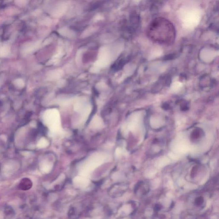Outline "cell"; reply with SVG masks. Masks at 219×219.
Masks as SVG:
<instances>
[{"instance_id":"8992f818","label":"cell","mask_w":219,"mask_h":219,"mask_svg":"<svg viewBox=\"0 0 219 219\" xmlns=\"http://www.w3.org/2000/svg\"><path fill=\"white\" fill-rule=\"evenodd\" d=\"M203 198L202 197L197 198L195 200L196 203L197 205H199L202 204L203 202Z\"/></svg>"},{"instance_id":"6da1fadb","label":"cell","mask_w":219,"mask_h":219,"mask_svg":"<svg viewBox=\"0 0 219 219\" xmlns=\"http://www.w3.org/2000/svg\"><path fill=\"white\" fill-rule=\"evenodd\" d=\"M175 31L170 21L162 17L151 22L147 30V35L153 42L163 45H171L175 38Z\"/></svg>"},{"instance_id":"3957f363","label":"cell","mask_w":219,"mask_h":219,"mask_svg":"<svg viewBox=\"0 0 219 219\" xmlns=\"http://www.w3.org/2000/svg\"><path fill=\"white\" fill-rule=\"evenodd\" d=\"M103 125L102 119L97 116H95L92 119L90 122V127L92 129H100Z\"/></svg>"},{"instance_id":"5b68a950","label":"cell","mask_w":219,"mask_h":219,"mask_svg":"<svg viewBox=\"0 0 219 219\" xmlns=\"http://www.w3.org/2000/svg\"><path fill=\"white\" fill-rule=\"evenodd\" d=\"M200 135V132L199 130H196L194 132H193L192 137L194 139H197L199 138Z\"/></svg>"},{"instance_id":"7a4b0ae2","label":"cell","mask_w":219,"mask_h":219,"mask_svg":"<svg viewBox=\"0 0 219 219\" xmlns=\"http://www.w3.org/2000/svg\"><path fill=\"white\" fill-rule=\"evenodd\" d=\"M106 160V156L100 153L94 154L84 163V170H93L102 164Z\"/></svg>"},{"instance_id":"277c9868","label":"cell","mask_w":219,"mask_h":219,"mask_svg":"<svg viewBox=\"0 0 219 219\" xmlns=\"http://www.w3.org/2000/svg\"><path fill=\"white\" fill-rule=\"evenodd\" d=\"M20 186L22 189H29L32 186V182L30 179L28 178H23L20 183Z\"/></svg>"}]
</instances>
